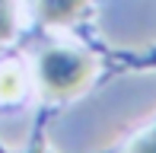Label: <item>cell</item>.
<instances>
[{
    "label": "cell",
    "mask_w": 156,
    "mask_h": 153,
    "mask_svg": "<svg viewBox=\"0 0 156 153\" xmlns=\"http://www.w3.org/2000/svg\"><path fill=\"white\" fill-rule=\"evenodd\" d=\"M38 76L51 96H73L93 76V61L70 48H51L38 61Z\"/></svg>",
    "instance_id": "cell-1"
},
{
    "label": "cell",
    "mask_w": 156,
    "mask_h": 153,
    "mask_svg": "<svg viewBox=\"0 0 156 153\" xmlns=\"http://www.w3.org/2000/svg\"><path fill=\"white\" fill-rule=\"evenodd\" d=\"M86 0H38V13L45 23H67L83 10Z\"/></svg>",
    "instance_id": "cell-2"
},
{
    "label": "cell",
    "mask_w": 156,
    "mask_h": 153,
    "mask_svg": "<svg viewBox=\"0 0 156 153\" xmlns=\"http://www.w3.org/2000/svg\"><path fill=\"white\" fill-rule=\"evenodd\" d=\"M16 93H23V73H19L16 67L0 70V96H3V99H13Z\"/></svg>",
    "instance_id": "cell-3"
},
{
    "label": "cell",
    "mask_w": 156,
    "mask_h": 153,
    "mask_svg": "<svg viewBox=\"0 0 156 153\" xmlns=\"http://www.w3.org/2000/svg\"><path fill=\"white\" fill-rule=\"evenodd\" d=\"M13 35V6L10 0H0V41Z\"/></svg>",
    "instance_id": "cell-4"
},
{
    "label": "cell",
    "mask_w": 156,
    "mask_h": 153,
    "mask_svg": "<svg viewBox=\"0 0 156 153\" xmlns=\"http://www.w3.org/2000/svg\"><path fill=\"white\" fill-rule=\"evenodd\" d=\"M131 153H156V128L147 131L144 137H137V141L131 144Z\"/></svg>",
    "instance_id": "cell-5"
},
{
    "label": "cell",
    "mask_w": 156,
    "mask_h": 153,
    "mask_svg": "<svg viewBox=\"0 0 156 153\" xmlns=\"http://www.w3.org/2000/svg\"><path fill=\"white\" fill-rule=\"evenodd\" d=\"M29 153H51V150H45V147H35V150H29Z\"/></svg>",
    "instance_id": "cell-6"
}]
</instances>
